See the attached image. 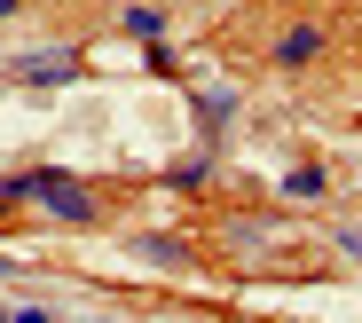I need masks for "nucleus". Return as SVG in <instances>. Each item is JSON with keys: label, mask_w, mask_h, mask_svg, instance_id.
I'll return each instance as SVG.
<instances>
[{"label": "nucleus", "mask_w": 362, "mask_h": 323, "mask_svg": "<svg viewBox=\"0 0 362 323\" xmlns=\"http://www.w3.org/2000/svg\"><path fill=\"white\" fill-rule=\"evenodd\" d=\"M197 110H205V118H228V110H236V95H228V87H205V95H197Z\"/></svg>", "instance_id": "obj_6"}, {"label": "nucleus", "mask_w": 362, "mask_h": 323, "mask_svg": "<svg viewBox=\"0 0 362 323\" xmlns=\"http://www.w3.org/2000/svg\"><path fill=\"white\" fill-rule=\"evenodd\" d=\"M8 198H40L47 213H64V221H95V198H87L79 181H64V174H16Z\"/></svg>", "instance_id": "obj_1"}, {"label": "nucleus", "mask_w": 362, "mask_h": 323, "mask_svg": "<svg viewBox=\"0 0 362 323\" xmlns=\"http://www.w3.org/2000/svg\"><path fill=\"white\" fill-rule=\"evenodd\" d=\"M127 32H134V40H158L165 16H158V8H127Z\"/></svg>", "instance_id": "obj_4"}, {"label": "nucleus", "mask_w": 362, "mask_h": 323, "mask_svg": "<svg viewBox=\"0 0 362 323\" xmlns=\"http://www.w3.org/2000/svg\"><path fill=\"white\" fill-rule=\"evenodd\" d=\"M276 55H284V63H308V55H315V32H308V24L284 32V40H276Z\"/></svg>", "instance_id": "obj_3"}, {"label": "nucleus", "mask_w": 362, "mask_h": 323, "mask_svg": "<svg viewBox=\"0 0 362 323\" xmlns=\"http://www.w3.org/2000/svg\"><path fill=\"white\" fill-rule=\"evenodd\" d=\"M16 72H24V79H40V87H55V79H71V55H55V47H47V55H24Z\"/></svg>", "instance_id": "obj_2"}, {"label": "nucleus", "mask_w": 362, "mask_h": 323, "mask_svg": "<svg viewBox=\"0 0 362 323\" xmlns=\"http://www.w3.org/2000/svg\"><path fill=\"white\" fill-rule=\"evenodd\" d=\"M8 323H55V315H47V307H16Z\"/></svg>", "instance_id": "obj_7"}, {"label": "nucleus", "mask_w": 362, "mask_h": 323, "mask_svg": "<svg viewBox=\"0 0 362 323\" xmlns=\"http://www.w3.org/2000/svg\"><path fill=\"white\" fill-rule=\"evenodd\" d=\"M284 189H291V198H323V174H315V166H291Z\"/></svg>", "instance_id": "obj_5"}, {"label": "nucleus", "mask_w": 362, "mask_h": 323, "mask_svg": "<svg viewBox=\"0 0 362 323\" xmlns=\"http://www.w3.org/2000/svg\"><path fill=\"white\" fill-rule=\"evenodd\" d=\"M0 276H8V261H0Z\"/></svg>", "instance_id": "obj_8"}]
</instances>
